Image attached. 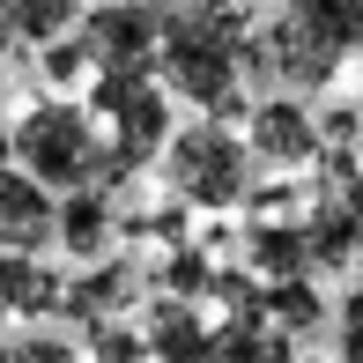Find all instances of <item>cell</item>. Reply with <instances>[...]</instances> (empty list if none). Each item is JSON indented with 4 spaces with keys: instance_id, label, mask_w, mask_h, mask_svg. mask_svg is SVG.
Here are the masks:
<instances>
[{
    "instance_id": "6da1fadb",
    "label": "cell",
    "mask_w": 363,
    "mask_h": 363,
    "mask_svg": "<svg viewBox=\"0 0 363 363\" xmlns=\"http://www.w3.org/2000/svg\"><path fill=\"white\" fill-rule=\"evenodd\" d=\"M156 74L171 96L201 104L208 119L245 111V74H252V15H245V0H178L163 15Z\"/></svg>"
},
{
    "instance_id": "7a4b0ae2",
    "label": "cell",
    "mask_w": 363,
    "mask_h": 363,
    "mask_svg": "<svg viewBox=\"0 0 363 363\" xmlns=\"http://www.w3.org/2000/svg\"><path fill=\"white\" fill-rule=\"evenodd\" d=\"M363 60V0H282L267 30H252V74L282 89H326Z\"/></svg>"
},
{
    "instance_id": "3957f363",
    "label": "cell",
    "mask_w": 363,
    "mask_h": 363,
    "mask_svg": "<svg viewBox=\"0 0 363 363\" xmlns=\"http://www.w3.org/2000/svg\"><path fill=\"white\" fill-rule=\"evenodd\" d=\"M8 148L23 156L30 178H45L52 193H74V186H96L111 178V141L96 134V111L89 104H38L15 119Z\"/></svg>"
},
{
    "instance_id": "277c9868",
    "label": "cell",
    "mask_w": 363,
    "mask_h": 363,
    "mask_svg": "<svg viewBox=\"0 0 363 363\" xmlns=\"http://www.w3.org/2000/svg\"><path fill=\"white\" fill-rule=\"evenodd\" d=\"M89 111H96V126H111V178L119 186L141 163H156L163 141H171V96L148 82V67H96Z\"/></svg>"
},
{
    "instance_id": "5b68a950",
    "label": "cell",
    "mask_w": 363,
    "mask_h": 363,
    "mask_svg": "<svg viewBox=\"0 0 363 363\" xmlns=\"http://www.w3.org/2000/svg\"><path fill=\"white\" fill-rule=\"evenodd\" d=\"M163 171H171V193L193 208H238L252 193V171H245V141L230 134L223 119H201L186 134L163 141Z\"/></svg>"
},
{
    "instance_id": "8992f818",
    "label": "cell",
    "mask_w": 363,
    "mask_h": 363,
    "mask_svg": "<svg viewBox=\"0 0 363 363\" xmlns=\"http://www.w3.org/2000/svg\"><path fill=\"white\" fill-rule=\"evenodd\" d=\"M304 238H311V267H356L363 259V163L349 148L319 156V193L304 201Z\"/></svg>"
},
{
    "instance_id": "52a82bcc",
    "label": "cell",
    "mask_w": 363,
    "mask_h": 363,
    "mask_svg": "<svg viewBox=\"0 0 363 363\" xmlns=\"http://www.w3.org/2000/svg\"><path fill=\"white\" fill-rule=\"evenodd\" d=\"M82 45L96 67H156L163 52V8L148 0H104L82 15Z\"/></svg>"
},
{
    "instance_id": "ba28073f",
    "label": "cell",
    "mask_w": 363,
    "mask_h": 363,
    "mask_svg": "<svg viewBox=\"0 0 363 363\" xmlns=\"http://www.w3.org/2000/svg\"><path fill=\"white\" fill-rule=\"evenodd\" d=\"M245 141H252V156H267L274 171H304V163L326 156V126L311 119L296 96H259V104L245 111Z\"/></svg>"
},
{
    "instance_id": "9c48e42d",
    "label": "cell",
    "mask_w": 363,
    "mask_h": 363,
    "mask_svg": "<svg viewBox=\"0 0 363 363\" xmlns=\"http://www.w3.org/2000/svg\"><path fill=\"white\" fill-rule=\"evenodd\" d=\"M60 238L52 186L30 171H0V252H45Z\"/></svg>"
},
{
    "instance_id": "30bf717a",
    "label": "cell",
    "mask_w": 363,
    "mask_h": 363,
    "mask_svg": "<svg viewBox=\"0 0 363 363\" xmlns=\"http://www.w3.org/2000/svg\"><path fill=\"white\" fill-rule=\"evenodd\" d=\"M141 334H148V356L156 363H216L223 326H208L193 296H156V311H148Z\"/></svg>"
},
{
    "instance_id": "8fae6325",
    "label": "cell",
    "mask_w": 363,
    "mask_h": 363,
    "mask_svg": "<svg viewBox=\"0 0 363 363\" xmlns=\"http://www.w3.org/2000/svg\"><path fill=\"white\" fill-rule=\"evenodd\" d=\"M60 274L38 252H0V319H52L60 311Z\"/></svg>"
},
{
    "instance_id": "7c38bea8",
    "label": "cell",
    "mask_w": 363,
    "mask_h": 363,
    "mask_svg": "<svg viewBox=\"0 0 363 363\" xmlns=\"http://www.w3.org/2000/svg\"><path fill=\"white\" fill-rule=\"evenodd\" d=\"M245 267L282 282V274H311V238H304V216L296 223H245Z\"/></svg>"
},
{
    "instance_id": "4fadbf2b",
    "label": "cell",
    "mask_w": 363,
    "mask_h": 363,
    "mask_svg": "<svg viewBox=\"0 0 363 363\" xmlns=\"http://www.w3.org/2000/svg\"><path fill=\"white\" fill-rule=\"evenodd\" d=\"M111 230H119V208H111L104 186H74L67 201H60V245H67L74 259H96L111 245Z\"/></svg>"
},
{
    "instance_id": "5bb4252c",
    "label": "cell",
    "mask_w": 363,
    "mask_h": 363,
    "mask_svg": "<svg viewBox=\"0 0 363 363\" xmlns=\"http://www.w3.org/2000/svg\"><path fill=\"white\" fill-rule=\"evenodd\" d=\"M134 304V267H96V274H82V282L60 289V311L89 334L96 319H119V311Z\"/></svg>"
},
{
    "instance_id": "9a60e30c",
    "label": "cell",
    "mask_w": 363,
    "mask_h": 363,
    "mask_svg": "<svg viewBox=\"0 0 363 363\" xmlns=\"http://www.w3.org/2000/svg\"><path fill=\"white\" fill-rule=\"evenodd\" d=\"M216 363H304V349H289V334L274 319H223Z\"/></svg>"
},
{
    "instance_id": "2e32d148",
    "label": "cell",
    "mask_w": 363,
    "mask_h": 363,
    "mask_svg": "<svg viewBox=\"0 0 363 363\" xmlns=\"http://www.w3.org/2000/svg\"><path fill=\"white\" fill-rule=\"evenodd\" d=\"M74 8L82 0H0V23L15 30V45H52V38H67Z\"/></svg>"
},
{
    "instance_id": "e0dca14e",
    "label": "cell",
    "mask_w": 363,
    "mask_h": 363,
    "mask_svg": "<svg viewBox=\"0 0 363 363\" xmlns=\"http://www.w3.org/2000/svg\"><path fill=\"white\" fill-rule=\"evenodd\" d=\"M267 319L282 326V334H311V326L326 319V296L304 282V274H282V282H267Z\"/></svg>"
},
{
    "instance_id": "ac0fdd59",
    "label": "cell",
    "mask_w": 363,
    "mask_h": 363,
    "mask_svg": "<svg viewBox=\"0 0 363 363\" xmlns=\"http://www.w3.org/2000/svg\"><path fill=\"white\" fill-rule=\"evenodd\" d=\"M208 282H216V259H208L201 245H178V252L163 259V274H156V289H163V296H193V304L208 296Z\"/></svg>"
},
{
    "instance_id": "d6986e66",
    "label": "cell",
    "mask_w": 363,
    "mask_h": 363,
    "mask_svg": "<svg viewBox=\"0 0 363 363\" xmlns=\"http://www.w3.org/2000/svg\"><path fill=\"white\" fill-rule=\"evenodd\" d=\"M89 349L104 356V363H141V356H148V334H141V326H126V319H96V326H89Z\"/></svg>"
},
{
    "instance_id": "ffe728a7",
    "label": "cell",
    "mask_w": 363,
    "mask_h": 363,
    "mask_svg": "<svg viewBox=\"0 0 363 363\" xmlns=\"http://www.w3.org/2000/svg\"><path fill=\"white\" fill-rule=\"evenodd\" d=\"M82 74H96V60H89V45H82V38H52V45H45V82L74 89Z\"/></svg>"
},
{
    "instance_id": "44dd1931",
    "label": "cell",
    "mask_w": 363,
    "mask_h": 363,
    "mask_svg": "<svg viewBox=\"0 0 363 363\" xmlns=\"http://www.w3.org/2000/svg\"><path fill=\"white\" fill-rule=\"evenodd\" d=\"M8 356L15 363H82V341L74 334H23Z\"/></svg>"
},
{
    "instance_id": "7402d4cb",
    "label": "cell",
    "mask_w": 363,
    "mask_h": 363,
    "mask_svg": "<svg viewBox=\"0 0 363 363\" xmlns=\"http://www.w3.org/2000/svg\"><path fill=\"white\" fill-rule=\"evenodd\" d=\"M341 363H363V282L341 304Z\"/></svg>"
},
{
    "instance_id": "603a6c76",
    "label": "cell",
    "mask_w": 363,
    "mask_h": 363,
    "mask_svg": "<svg viewBox=\"0 0 363 363\" xmlns=\"http://www.w3.org/2000/svg\"><path fill=\"white\" fill-rule=\"evenodd\" d=\"M8 45H15V30H8V23H0V52H8Z\"/></svg>"
},
{
    "instance_id": "cb8c5ba5",
    "label": "cell",
    "mask_w": 363,
    "mask_h": 363,
    "mask_svg": "<svg viewBox=\"0 0 363 363\" xmlns=\"http://www.w3.org/2000/svg\"><path fill=\"white\" fill-rule=\"evenodd\" d=\"M0 363H15V356H8V349H0Z\"/></svg>"
},
{
    "instance_id": "d4e9b609",
    "label": "cell",
    "mask_w": 363,
    "mask_h": 363,
    "mask_svg": "<svg viewBox=\"0 0 363 363\" xmlns=\"http://www.w3.org/2000/svg\"><path fill=\"white\" fill-rule=\"evenodd\" d=\"M356 96H363V74H356Z\"/></svg>"
}]
</instances>
